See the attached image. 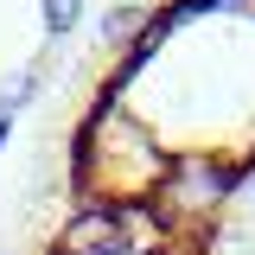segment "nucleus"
Returning <instances> with one entry per match:
<instances>
[{
    "label": "nucleus",
    "instance_id": "f257e3e1",
    "mask_svg": "<svg viewBox=\"0 0 255 255\" xmlns=\"http://www.w3.org/2000/svg\"><path fill=\"white\" fill-rule=\"evenodd\" d=\"M128 236V211H115V204H90V211H77V217L64 223V236H58V249L70 255H96V249H115Z\"/></svg>",
    "mask_w": 255,
    "mask_h": 255
},
{
    "label": "nucleus",
    "instance_id": "f03ea898",
    "mask_svg": "<svg viewBox=\"0 0 255 255\" xmlns=\"http://www.w3.org/2000/svg\"><path fill=\"white\" fill-rule=\"evenodd\" d=\"M32 96H38V70H6V77H0V122L19 115Z\"/></svg>",
    "mask_w": 255,
    "mask_h": 255
},
{
    "label": "nucleus",
    "instance_id": "7ed1b4c3",
    "mask_svg": "<svg viewBox=\"0 0 255 255\" xmlns=\"http://www.w3.org/2000/svg\"><path fill=\"white\" fill-rule=\"evenodd\" d=\"M140 26H147V6H134V0H128V6H115V13L102 19V32H109V45H122L128 32H140Z\"/></svg>",
    "mask_w": 255,
    "mask_h": 255
},
{
    "label": "nucleus",
    "instance_id": "20e7f679",
    "mask_svg": "<svg viewBox=\"0 0 255 255\" xmlns=\"http://www.w3.org/2000/svg\"><path fill=\"white\" fill-rule=\"evenodd\" d=\"M77 19H83V0H45V26L51 32H70Z\"/></svg>",
    "mask_w": 255,
    "mask_h": 255
},
{
    "label": "nucleus",
    "instance_id": "39448f33",
    "mask_svg": "<svg viewBox=\"0 0 255 255\" xmlns=\"http://www.w3.org/2000/svg\"><path fill=\"white\" fill-rule=\"evenodd\" d=\"M249 191H255V166H249Z\"/></svg>",
    "mask_w": 255,
    "mask_h": 255
},
{
    "label": "nucleus",
    "instance_id": "423d86ee",
    "mask_svg": "<svg viewBox=\"0 0 255 255\" xmlns=\"http://www.w3.org/2000/svg\"><path fill=\"white\" fill-rule=\"evenodd\" d=\"M0 140H6V122H0Z\"/></svg>",
    "mask_w": 255,
    "mask_h": 255
}]
</instances>
